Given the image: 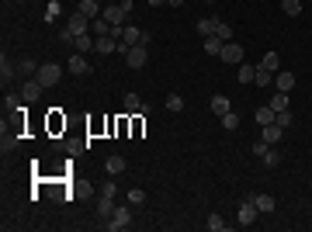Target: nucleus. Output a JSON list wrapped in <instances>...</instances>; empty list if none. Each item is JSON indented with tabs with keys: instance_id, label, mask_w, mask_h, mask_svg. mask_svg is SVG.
<instances>
[{
	"instance_id": "obj_1",
	"label": "nucleus",
	"mask_w": 312,
	"mask_h": 232,
	"mask_svg": "<svg viewBox=\"0 0 312 232\" xmlns=\"http://www.w3.org/2000/svg\"><path fill=\"white\" fill-rule=\"evenodd\" d=\"M132 225V205H118L115 208V215L104 222V229H111V232H118V229H129Z\"/></svg>"
},
{
	"instance_id": "obj_2",
	"label": "nucleus",
	"mask_w": 312,
	"mask_h": 232,
	"mask_svg": "<svg viewBox=\"0 0 312 232\" xmlns=\"http://www.w3.org/2000/svg\"><path fill=\"white\" fill-rule=\"evenodd\" d=\"M35 77H39V83H42V87H56L59 80H63V70H59L56 62H42Z\"/></svg>"
},
{
	"instance_id": "obj_3",
	"label": "nucleus",
	"mask_w": 312,
	"mask_h": 232,
	"mask_svg": "<svg viewBox=\"0 0 312 232\" xmlns=\"http://www.w3.org/2000/svg\"><path fill=\"white\" fill-rule=\"evenodd\" d=\"M101 18H104V21H111L115 28H125V24H129V11H125L121 4H108V7L101 11Z\"/></svg>"
},
{
	"instance_id": "obj_4",
	"label": "nucleus",
	"mask_w": 312,
	"mask_h": 232,
	"mask_svg": "<svg viewBox=\"0 0 312 232\" xmlns=\"http://www.w3.org/2000/svg\"><path fill=\"white\" fill-rule=\"evenodd\" d=\"M243 56H246V52H243V45H239V42H226V45H222V52H219V59H222V62H229V66H239Z\"/></svg>"
},
{
	"instance_id": "obj_5",
	"label": "nucleus",
	"mask_w": 312,
	"mask_h": 232,
	"mask_svg": "<svg viewBox=\"0 0 312 232\" xmlns=\"http://www.w3.org/2000/svg\"><path fill=\"white\" fill-rule=\"evenodd\" d=\"M236 222H239V225H254V222H257V205L250 201V197H243V201H239V212H236Z\"/></svg>"
},
{
	"instance_id": "obj_6",
	"label": "nucleus",
	"mask_w": 312,
	"mask_h": 232,
	"mask_svg": "<svg viewBox=\"0 0 312 232\" xmlns=\"http://www.w3.org/2000/svg\"><path fill=\"white\" fill-rule=\"evenodd\" d=\"M66 28H70L73 35H87V31H90V18H87V14H80V11H73V14L66 18Z\"/></svg>"
},
{
	"instance_id": "obj_7",
	"label": "nucleus",
	"mask_w": 312,
	"mask_h": 232,
	"mask_svg": "<svg viewBox=\"0 0 312 232\" xmlns=\"http://www.w3.org/2000/svg\"><path fill=\"white\" fill-rule=\"evenodd\" d=\"M42 90H45V87L39 83V77H32V80H28V83L18 90V94H21V101H24V104H32V101H39V97H42Z\"/></svg>"
},
{
	"instance_id": "obj_8",
	"label": "nucleus",
	"mask_w": 312,
	"mask_h": 232,
	"mask_svg": "<svg viewBox=\"0 0 312 232\" xmlns=\"http://www.w3.org/2000/svg\"><path fill=\"white\" fill-rule=\"evenodd\" d=\"M274 87H277L281 94H292L295 90V73L292 70H277V73H274Z\"/></svg>"
},
{
	"instance_id": "obj_9",
	"label": "nucleus",
	"mask_w": 312,
	"mask_h": 232,
	"mask_svg": "<svg viewBox=\"0 0 312 232\" xmlns=\"http://www.w3.org/2000/svg\"><path fill=\"white\" fill-rule=\"evenodd\" d=\"M146 45H132V49H129V56H125V62H129V66H132V70H142V66H146Z\"/></svg>"
},
{
	"instance_id": "obj_10",
	"label": "nucleus",
	"mask_w": 312,
	"mask_h": 232,
	"mask_svg": "<svg viewBox=\"0 0 312 232\" xmlns=\"http://www.w3.org/2000/svg\"><path fill=\"white\" fill-rule=\"evenodd\" d=\"M250 201L257 205V212H264V215H271L274 208H277V201H274V194H250Z\"/></svg>"
},
{
	"instance_id": "obj_11",
	"label": "nucleus",
	"mask_w": 312,
	"mask_h": 232,
	"mask_svg": "<svg viewBox=\"0 0 312 232\" xmlns=\"http://www.w3.org/2000/svg\"><path fill=\"white\" fill-rule=\"evenodd\" d=\"M66 70H70L73 77H83V73L90 70V62H87V56H83V52H77V56H70V62H66Z\"/></svg>"
},
{
	"instance_id": "obj_12",
	"label": "nucleus",
	"mask_w": 312,
	"mask_h": 232,
	"mask_svg": "<svg viewBox=\"0 0 312 232\" xmlns=\"http://www.w3.org/2000/svg\"><path fill=\"white\" fill-rule=\"evenodd\" d=\"M111 31H115V24H111V21H104V18L90 21V35H94V39H104V35H111Z\"/></svg>"
},
{
	"instance_id": "obj_13",
	"label": "nucleus",
	"mask_w": 312,
	"mask_h": 232,
	"mask_svg": "<svg viewBox=\"0 0 312 232\" xmlns=\"http://www.w3.org/2000/svg\"><path fill=\"white\" fill-rule=\"evenodd\" d=\"M139 39H142V28H136V24H125V28H121V39H118V42H125V45L132 49V45H139Z\"/></svg>"
},
{
	"instance_id": "obj_14",
	"label": "nucleus",
	"mask_w": 312,
	"mask_h": 232,
	"mask_svg": "<svg viewBox=\"0 0 312 232\" xmlns=\"http://www.w3.org/2000/svg\"><path fill=\"white\" fill-rule=\"evenodd\" d=\"M281 136H285V128L274 121V125H264V132H260V139L267 142V146H274V142H281Z\"/></svg>"
},
{
	"instance_id": "obj_15",
	"label": "nucleus",
	"mask_w": 312,
	"mask_h": 232,
	"mask_svg": "<svg viewBox=\"0 0 312 232\" xmlns=\"http://www.w3.org/2000/svg\"><path fill=\"white\" fill-rule=\"evenodd\" d=\"M115 197H108V194H101L98 197V218H111V215H115Z\"/></svg>"
},
{
	"instance_id": "obj_16",
	"label": "nucleus",
	"mask_w": 312,
	"mask_h": 232,
	"mask_svg": "<svg viewBox=\"0 0 312 232\" xmlns=\"http://www.w3.org/2000/svg\"><path fill=\"white\" fill-rule=\"evenodd\" d=\"M77 11H80V14H87V18L94 21V18H101V11H104V7H101L98 0H80V4H77Z\"/></svg>"
},
{
	"instance_id": "obj_17",
	"label": "nucleus",
	"mask_w": 312,
	"mask_h": 232,
	"mask_svg": "<svg viewBox=\"0 0 312 232\" xmlns=\"http://www.w3.org/2000/svg\"><path fill=\"white\" fill-rule=\"evenodd\" d=\"M94 45H98V39H94L90 31H87V35H77V42H73V49L83 52V56H87V52H94Z\"/></svg>"
},
{
	"instance_id": "obj_18",
	"label": "nucleus",
	"mask_w": 312,
	"mask_h": 232,
	"mask_svg": "<svg viewBox=\"0 0 312 232\" xmlns=\"http://www.w3.org/2000/svg\"><path fill=\"white\" fill-rule=\"evenodd\" d=\"M14 77H18V62H11V59L4 56V59H0V80H4V83H11Z\"/></svg>"
},
{
	"instance_id": "obj_19",
	"label": "nucleus",
	"mask_w": 312,
	"mask_h": 232,
	"mask_svg": "<svg viewBox=\"0 0 312 232\" xmlns=\"http://www.w3.org/2000/svg\"><path fill=\"white\" fill-rule=\"evenodd\" d=\"M118 49V39L115 35H104V39H98V45H94V52H101V56H111Z\"/></svg>"
},
{
	"instance_id": "obj_20",
	"label": "nucleus",
	"mask_w": 312,
	"mask_h": 232,
	"mask_svg": "<svg viewBox=\"0 0 312 232\" xmlns=\"http://www.w3.org/2000/svg\"><path fill=\"white\" fill-rule=\"evenodd\" d=\"M208 108H212V111H215V115H219V118L226 115V111H233V104H229V97H226V94H215Z\"/></svg>"
},
{
	"instance_id": "obj_21",
	"label": "nucleus",
	"mask_w": 312,
	"mask_h": 232,
	"mask_svg": "<svg viewBox=\"0 0 312 232\" xmlns=\"http://www.w3.org/2000/svg\"><path fill=\"white\" fill-rule=\"evenodd\" d=\"M104 170H108V177H118V174H125V156H108Z\"/></svg>"
},
{
	"instance_id": "obj_22",
	"label": "nucleus",
	"mask_w": 312,
	"mask_h": 232,
	"mask_svg": "<svg viewBox=\"0 0 312 232\" xmlns=\"http://www.w3.org/2000/svg\"><path fill=\"white\" fill-rule=\"evenodd\" d=\"M215 28H219V18H198V35H201V39L215 35Z\"/></svg>"
},
{
	"instance_id": "obj_23",
	"label": "nucleus",
	"mask_w": 312,
	"mask_h": 232,
	"mask_svg": "<svg viewBox=\"0 0 312 232\" xmlns=\"http://www.w3.org/2000/svg\"><path fill=\"white\" fill-rule=\"evenodd\" d=\"M257 66H264V70H271V73H277V70H281V56H277V52H264V59H260Z\"/></svg>"
},
{
	"instance_id": "obj_24",
	"label": "nucleus",
	"mask_w": 312,
	"mask_h": 232,
	"mask_svg": "<svg viewBox=\"0 0 312 232\" xmlns=\"http://www.w3.org/2000/svg\"><path fill=\"white\" fill-rule=\"evenodd\" d=\"M254 83H257V87H274V73H271V70H264V66H257Z\"/></svg>"
},
{
	"instance_id": "obj_25",
	"label": "nucleus",
	"mask_w": 312,
	"mask_h": 232,
	"mask_svg": "<svg viewBox=\"0 0 312 232\" xmlns=\"http://www.w3.org/2000/svg\"><path fill=\"white\" fill-rule=\"evenodd\" d=\"M281 11L288 18H302V0H281Z\"/></svg>"
},
{
	"instance_id": "obj_26",
	"label": "nucleus",
	"mask_w": 312,
	"mask_h": 232,
	"mask_svg": "<svg viewBox=\"0 0 312 232\" xmlns=\"http://www.w3.org/2000/svg\"><path fill=\"white\" fill-rule=\"evenodd\" d=\"M254 73H257V66H246V62H239V66H236L239 83H254Z\"/></svg>"
},
{
	"instance_id": "obj_27",
	"label": "nucleus",
	"mask_w": 312,
	"mask_h": 232,
	"mask_svg": "<svg viewBox=\"0 0 312 232\" xmlns=\"http://www.w3.org/2000/svg\"><path fill=\"white\" fill-rule=\"evenodd\" d=\"M32 73H39V70H35V59L21 56L18 59V77H32Z\"/></svg>"
},
{
	"instance_id": "obj_28",
	"label": "nucleus",
	"mask_w": 312,
	"mask_h": 232,
	"mask_svg": "<svg viewBox=\"0 0 312 232\" xmlns=\"http://www.w3.org/2000/svg\"><path fill=\"white\" fill-rule=\"evenodd\" d=\"M222 45H226V42L219 39V35H208V39H205V52H208V56H219Z\"/></svg>"
},
{
	"instance_id": "obj_29",
	"label": "nucleus",
	"mask_w": 312,
	"mask_h": 232,
	"mask_svg": "<svg viewBox=\"0 0 312 232\" xmlns=\"http://www.w3.org/2000/svg\"><path fill=\"white\" fill-rule=\"evenodd\" d=\"M274 108L271 104H267V108H257V125H274Z\"/></svg>"
},
{
	"instance_id": "obj_30",
	"label": "nucleus",
	"mask_w": 312,
	"mask_h": 232,
	"mask_svg": "<svg viewBox=\"0 0 312 232\" xmlns=\"http://www.w3.org/2000/svg\"><path fill=\"white\" fill-rule=\"evenodd\" d=\"M219 121H222V128H226V132H236V128H239V115H236V111H226Z\"/></svg>"
},
{
	"instance_id": "obj_31",
	"label": "nucleus",
	"mask_w": 312,
	"mask_h": 232,
	"mask_svg": "<svg viewBox=\"0 0 312 232\" xmlns=\"http://www.w3.org/2000/svg\"><path fill=\"white\" fill-rule=\"evenodd\" d=\"M271 108H274V115H277V111H288V108H292V104H288V94L277 90V94L271 97Z\"/></svg>"
},
{
	"instance_id": "obj_32",
	"label": "nucleus",
	"mask_w": 312,
	"mask_h": 232,
	"mask_svg": "<svg viewBox=\"0 0 312 232\" xmlns=\"http://www.w3.org/2000/svg\"><path fill=\"white\" fill-rule=\"evenodd\" d=\"M205 225H208L212 232H226V229H229V222H226L222 215H208V222H205Z\"/></svg>"
},
{
	"instance_id": "obj_33",
	"label": "nucleus",
	"mask_w": 312,
	"mask_h": 232,
	"mask_svg": "<svg viewBox=\"0 0 312 232\" xmlns=\"http://www.w3.org/2000/svg\"><path fill=\"white\" fill-rule=\"evenodd\" d=\"M59 11H63V4H59V0H49V4H45V21H56Z\"/></svg>"
},
{
	"instance_id": "obj_34",
	"label": "nucleus",
	"mask_w": 312,
	"mask_h": 232,
	"mask_svg": "<svg viewBox=\"0 0 312 232\" xmlns=\"http://www.w3.org/2000/svg\"><path fill=\"white\" fill-rule=\"evenodd\" d=\"M167 111H184V97L180 94H167Z\"/></svg>"
},
{
	"instance_id": "obj_35",
	"label": "nucleus",
	"mask_w": 312,
	"mask_h": 232,
	"mask_svg": "<svg viewBox=\"0 0 312 232\" xmlns=\"http://www.w3.org/2000/svg\"><path fill=\"white\" fill-rule=\"evenodd\" d=\"M125 111H142V101H139V94H125Z\"/></svg>"
},
{
	"instance_id": "obj_36",
	"label": "nucleus",
	"mask_w": 312,
	"mask_h": 232,
	"mask_svg": "<svg viewBox=\"0 0 312 232\" xmlns=\"http://www.w3.org/2000/svg\"><path fill=\"white\" fill-rule=\"evenodd\" d=\"M215 35H219V39H222V42H233V28H229L226 21H219V28H215Z\"/></svg>"
},
{
	"instance_id": "obj_37",
	"label": "nucleus",
	"mask_w": 312,
	"mask_h": 232,
	"mask_svg": "<svg viewBox=\"0 0 312 232\" xmlns=\"http://www.w3.org/2000/svg\"><path fill=\"white\" fill-rule=\"evenodd\" d=\"M18 104H21V94H7L4 97V111H18Z\"/></svg>"
},
{
	"instance_id": "obj_38",
	"label": "nucleus",
	"mask_w": 312,
	"mask_h": 232,
	"mask_svg": "<svg viewBox=\"0 0 312 232\" xmlns=\"http://www.w3.org/2000/svg\"><path fill=\"white\" fill-rule=\"evenodd\" d=\"M142 201H146V191H142V187H132V191H129V205H142Z\"/></svg>"
},
{
	"instance_id": "obj_39",
	"label": "nucleus",
	"mask_w": 312,
	"mask_h": 232,
	"mask_svg": "<svg viewBox=\"0 0 312 232\" xmlns=\"http://www.w3.org/2000/svg\"><path fill=\"white\" fill-rule=\"evenodd\" d=\"M274 121H277L281 128H288V125H292V108H288V111H277V118H274Z\"/></svg>"
},
{
	"instance_id": "obj_40",
	"label": "nucleus",
	"mask_w": 312,
	"mask_h": 232,
	"mask_svg": "<svg viewBox=\"0 0 312 232\" xmlns=\"http://www.w3.org/2000/svg\"><path fill=\"white\" fill-rule=\"evenodd\" d=\"M101 194H108V197H115V194H118L115 180H104V184H101Z\"/></svg>"
},
{
	"instance_id": "obj_41",
	"label": "nucleus",
	"mask_w": 312,
	"mask_h": 232,
	"mask_svg": "<svg viewBox=\"0 0 312 232\" xmlns=\"http://www.w3.org/2000/svg\"><path fill=\"white\" fill-rule=\"evenodd\" d=\"M260 159H264V163H267V167H277V159H281V156L274 153V149H267V153L260 156Z\"/></svg>"
},
{
	"instance_id": "obj_42",
	"label": "nucleus",
	"mask_w": 312,
	"mask_h": 232,
	"mask_svg": "<svg viewBox=\"0 0 312 232\" xmlns=\"http://www.w3.org/2000/svg\"><path fill=\"white\" fill-rule=\"evenodd\" d=\"M267 149H271V146H267V142H264V139H260V142H254V156H257V159H260V156L267 153Z\"/></svg>"
},
{
	"instance_id": "obj_43",
	"label": "nucleus",
	"mask_w": 312,
	"mask_h": 232,
	"mask_svg": "<svg viewBox=\"0 0 312 232\" xmlns=\"http://www.w3.org/2000/svg\"><path fill=\"white\" fill-rule=\"evenodd\" d=\"M167 4H170V7H184L188 0H167Z\"/></svg>"
},
{
	"instance_id": "obj_44",
	"label": "nucleus",
	"mask_w": 312,
	"mask_h": 232,
	"mask_svg": "<svg viewBox=\"0 0 312 232\" xmlns=\"http://www.w3.org/2000/svg\"><path fill=\"white\" fill-rule=\"evenodd\" d=\"M146 4H149V7H163L167 0H146Z\"/></svg>"
},
{
	"instance_id": "obj_45",
	"label": "nucleus",
	"mask_w": 312,
	"mask_h": 232,
	"mask_svg": "<svg viewBox=\"0 0 312 232\" xmlns=\"http://www.w3.org/2000/svg\"><path fill=\"white\" fill-rule=\"evenodd\" d=\"M205 4H215V0H205Z\"/></svg>"
}]
</instances>
